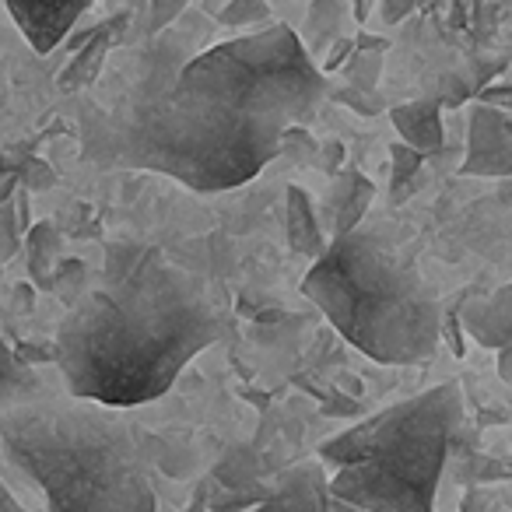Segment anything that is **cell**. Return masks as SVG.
I'll list each match as a JSON object with an SVG mask.
<instances>
[{"instance_id":"6da1fadb","label":"cell","mask_w":512,"mask_h":512,"mask_svg":"<svg viewBox=\"0 0 512 512\" xmlns=\"http://www.w3.org/2000/svg\"><path fill=\"white\" fill-rule=\"evenodd\" d=\"M327 74L288 25H264L200 50V18L148 36L85 99L81 155L95 169L158 172L197 193L256 179L281 137L313 120Z\"/></svg>"},{"instance_id":"7a4b0ae2","label":"cell","mask_w":512,"mask_h":512,"mask_svg":"<svg viewBox=\"0 0 512 512\" xmlns=\"http://www.w3.org/2000/svg\"><path fill=\"white\" fill-rule=\"evenodd\" d=\"M228 330L221 292L158 246H109L99 285L67 306L53 358L71 397L134 411Z\"/></svg>"},{"instance_id":"3957f363","label":"cell","mask_w":512,"mask_h":512,"mask_svg":"<svg viewBox=\"0 0 512 512\" xmlns=\"http://www.w3.org/2000/svg\"><path fill=\"white\" fill-rule=\"evenodd\" d=\"M0 453L46 512H172L148 435L120 407L32 393L0 418Z\"/></svg>"},{"instance_id":"277c9868","label":"cell","mask_w":512,"mask_h":512,"mask_svg":"<svg viewBox=\"0 0 512 512\" xmlns=\"http://www.w3.org/2000/svg\"><path fill=\"white\" fill-rule=\"evenodd\" d=\"M330 327L379 365H421L439 351L442 309L411 249L386 225L330 239L302 278Z\"/></svg>"},{"instance_id":"5b68a950","label":"cell","mask_w":512,"mask_h":512,"mask_svg":"<svg viewBox=\"0 0 512 512\" xmlns=\"http://www.w3.org/2000/svg\"><path fill=\"white\" fill-rule=\"evenodd\" d=\"M463 418L456 383L390 404L320 446V463H334L330 495L362 512H435L449 439Z\"/></svg>"},{"instance_id":"8992f818","label":"cell","mask_w":512,"mask_h":512,"mask_svg":"<svg viewBox=\"0 0 512 512\" xmlns=\"http://www.w3.org/2000/svg\"><path fill=\"white\" fill-rule=\"evenodd\" d=\"M460 176L481 179H512V130L509 116L495 106L477 102L470 109L467 123V158L460 165Z\"/></svg>"},{"instance_id":"52a82bcc","label":"cell","mask_w":512,"mask_h":512,"mask_svg":"<svg viewBox=\"0 0 512 512\" xmlns=\"http://www.w3.org/2000/svg\"><path fill=\"white\" fill-rule=\"evenodd\" d=\"M36 53H53L74 32L78 18L92 8L95 0H4Z\"/></svg>"},{"instance_id":"ba28073f","label":"cell","mask_w":512,"mask_h":512,"mask_svg":"<svg viewBox=\"0 0 512 512\" xmlns=\"http://www.w3.org/2000/svg\"><path fill=\"white\" fill-rule=\"evenodd\" d=\"M372 197H376V186L362 176V172L348 169V172H334L330 176V186L320 197V228L330 239H341L351 228H358L365 221V211H369Z\"/></svg>"},{"instance_id":"9c48e42d","label":"cell","mask_w":512,"mask_h":512,"mask_svg":"<svg viewBox=\"0 0 512 512\" xmlns=\"http://www.w3.org/2000/svg\"><path fill=\"white\" fill-rule=\"evenodd\" d=\"M253 512H330V484L323 463L306 460L299 467H288Z\"/></svg>"},{"instance_id":"30bf717a","label":"cell","mask_w":512,"mask_h":512,"mask_svg":"<svg viewBox=\"0 0 512 512\" xmlns=\"http://www.w3.org/2000/svg\"><path fill=\"white\" fill-rule=\"evenodd\" d=\"M127 25H130V11H120V15L109 18V22L95 25L85 43H81V50L74 53V60L67 64V71L60 74V88H64V92H85L92 81H99L109 46L127 32Z\"/></svg>"},{"instance_id":"8fae6325","label":"cell","mask_w":512,"mask_h":512,"mask_svg":"<svg viewBox=\"0 0 512 512\" xmlns=\"http://www.w3.org/2000/svg\"><path fill=\"white\" fill-rule=\"evenodd\" d=\"M393 127H397L400 141L411 144L421 155H435L446 144L442 134V113H439V99H418V102H404L390 113Z\"/></svg>"},{"instance_id":"7c38bea8","label":"cell","mask_w":512,"mask_h":512,"mask_svg":"<svg viewBox=\"0 0 512 512\" xmlns=\"http://www.w3.org/2000/svg\"><path fill=\"white\" fill-rule=\"evenodd\" d=\"M285 228H288V246L302 253L306 260H316L327 249V235L320 228V214H316L313 200L299 186H288L285 193Z\"/></svg>"},{"instance_id":"4fadbf2b","label":"cell","mask_w":512,"mask_h":512,"mask_svg":"<svg viewBox=\"0 0 512 512\" xmlns=\"http://www.w3.org/2000/svg\"><path fill=\"white\" fill-rule=\"evenodd\" d=\"M467 327L484 348L502 351L512 341V288H498L491 299L477 302L467 316Z\"/></svg>"},{"instance_id":"5bb4252c","label":"cell","mask_w":512,"mask_h":512,"mask_svg":"<svg viewBox=\"0 0 512 512\" xmlns=\"http://www.w3.org/2000/svg\"><path fill=\"white\" fill-rule=\"evenodd\" d=\"M32 393H39L36 372H32L29 365L4 344V337H0V418H4L8 407H15L18 400L32 397Z\"/></svg>"},{"instance_id":"9a60e30c","label":"cell","mask_w":512,"mask_h":512,"mask_svg":"<svg viewBox=\"0 0 512 512\" xmlns=\"http://www.w3.org/2000/svg\"><path fill=\"white\" fill-rule=\"evenodd\" d=\"M341 22H344V4L341 0H313L309 8V53H323L341 39Z\"/></svg>"},{"instance_id":"2e32d148","label":"cell","mask_w":512,"mask_h":512,"mask_svg":"<svg viewBox=\"0 0 512 512\" xmlns=\"http://www.w3.org/2000/svg\"><path fill=\"white\" fill-rule=\"evenodd\" d=\"M218 22L228 29H264L271 25V4L267 0H228L218 11Z\"/></svg>"},{"instance_id":"e0dca14e","label":"cell","mask_w":512,"mask_h":512,"mask_svg":"<svg viewBox=\"0 0 512 512\" xmlns=\"http://www.w3.org/2000/svg\"><path fill=\"white\" fill-rule=\"evenodd\" d=\"M29 246H32V264H36V278L46 285L50 281V267L60 264V235L53 232V225H36Z\"/></svg>"},{"instance_id":"ac0fdd59","label":"cell","mask_w":512,"mask_h":512,"mask_svg":"<svg viewBox=\"0 0 512 512\" xmlns=\"http://www.w3.org/2000/svg\"><path fill=\"white\" fill-rule=\"evenodd\" d=\"M379 67H383V53H379V50H355V53H351V60H348L351 88H358V92H369V88H376Z\"/></svg>"},{"instance_id":"d6986e66","label":"cell","mask_w":512,"mask_h":512,"mask_svg":"<svg viewBox=\"0 0 512 512\" xmlns=\"http://www.w3.org/2000/svg\"><path fill=\"white\" fill-rule=\"evenodd\" d=\"M186 4H190V0H148V29H144V39L158 36L162 29L176 25L179 18H183Z\"/></svg>"},{"instance_id":"ffe728a7","label":"cell","mask_w":512,"mask_h":512,"mask_svg":"<svg viewBox=\"0 0 512 512\" xmlns=\"http://www.w3.org/2000/svg\"><path fill=\"white\" fill-rule=\"evenodd\" d=\"M393 190L397 186H404V183H411V179H418V172H421V165H425V155L421 151H414L411 144H393Z\"/></svg>"},{"instance_id":"44dd1931","label":"cell","mask_w":512,"mask_h":512,"mask_svg":"<svg viewBox=\"0 0 512 512\" xmlns=\"http://www.w3.org/2000/svg\"><path fill=\"white\" fill-rule=\"evenodd\" d=\"M85 288H88V271L81 260H64V264H57V295H64L67 306H71Z\"/></svg>"},{"instance_id":"7402d4cb","label":"cell","mask_w":512,"mask_h":512,"mask_svg":"<svg viewBox=\"0 0 512 512\" xmlns=\"http://www.w3.org/2000/svg\"><path fill=\"white\" fill-rule=\"evenodd\" d=\"M281 151H285L288 158H295V162H316V151H320V144L313 141V137L302 130V123H295V127L285 130V137H281Z\"/></svg>"},{"instance_id":"603a6c76","label":"cell","mask_w":512,"mask_h":512,"mask_svg":"<svg viewBox=\"0 0 512 512\" xmlns=\"http://www.w3.org/2000/svg\"><path fill=\"white\" fill-rule=\"evenodd\" d=\"M418 8H428V0H383V18L386 22H404L411 11Z\"/></svg>"},{"instance_id":"cb8c5ba5","label":"cell","mask_w":512,"mask_h":512,"mask_svg":"<svg viewBox=\"0 0 512 512\" xmlns=\"http://www.w3.org/2000/svg\"><path fill=\"white\" fill-rule=\"evenodd\" d=\"M477 99H481L484 106H495V109H512V81H505V85L481 88V92H477Z\"/></svg>"},{"instance_id":"d4e9b609","label":"cell","mask_w":512,"mask_h":512,"mask_svg":"<svg viewBox=\"0 0 512 512\" xmlns=\"http://www.w3.org/2000/svg\"><path fill=\"white\" fill-rule=\"evenodd\" d=\"M351 53H355V39L341 36L334 46H330L327 60H323V71H337V67H341V64H348V60H351Z\"/></svg>"},{"instance_id":"484cf974","label":"cell","mask_w":512,"mask_h":512,"mask_svg":"<svg viewBox=\"0 0 512 512\" xmlns=\"http://www.w3.org/2000/svg\"><path fill=\"white\" fill-rule=\"evenodd\" d=\"M320 148L327 151V158H323V169H327L330 176H334V172H337V162H341V158H344V144L330 141V144H320Z\"/></svg>"},{"instance_id":"4316f807","label":"cell","mask_w":512,"mask_h":512,"mask_svg":"<svg viewBox=\"0 0 512 512\" xmlns=\"http://www.w3.org/2000/svg\"><path fill=\"white\" fill-rule=\"evenodd\" d=\"M498 376H502L505 383H512V341L498 351Z\"/></svg>"},{"instance_id":"83f0119b","label":"cell","mask_w":512,"mask_h":512,"mask_svg":"<svg viewBox=\"0 0 512 512\" xmlns=\"http://www.w3.org/2000/svg\"><path fill=\"white\" fill-rule=\"evenodd\" d=\"M330 512H362V509H355V505H348V502H341V498L330 495Z\"/></svg>"},{"instance_id":"f1b7e54d","label":"cell","mask_w":512,"mask_h":512,"mask_svg":"<svg viewBox=\"0 0 512 512\" xmlns=\"http://www.w3.org/2000/svg\"><path fill=\"white\" fill-rule=\"evenodd\" d=\"M365 15H369V0H358V8H355V18H358V22H365Z\"/></svg>"},{"instance_id":"f546056e","label":"cell","mask_w":512,"mask_h":512,"mask_svg":"<svg viewBox=\"0 0 512 512\" xmlns=\"http://www.w3.org/2000/svg\"><path fill=\"white\" fill-rule=\"evenodd\" d=\"M502 197L509 200V207H512V179H502Z\"/></svg>"},{"instance_id":"4dcf8cb0","label":"cell","mask_w":512,"mask_h":512,"mask_svg":"<svg viewBox=\"0 0 512 512\" xmlns=\"http://www.w3.org/2000/svg\"><path fill=\"white\" fill-rule=\"evenodd\" d=\"M509 130H512V120H509Z\"/></svg>"}]
</instances>
